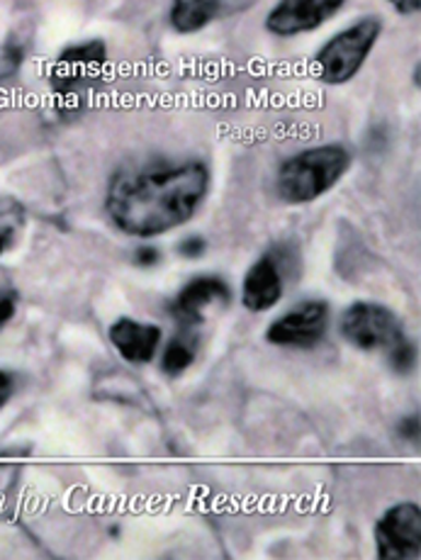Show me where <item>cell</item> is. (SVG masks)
Masks as SVG:
<instances>
[{"label":"cell","instance_id":"obj_1","mask_svg":"<svg viewBox=\"0 0 421 560\" xmlns=\"http://www.w3.org/2000/svg\"><path fill=\"white\" fill-rule=\"evenodd\" d=\"M208 188L210 171L202 161L129 168L113 176L105 210L120 232L151 240L196 218Z\"/></svg>","mask_w":421,"mask_h":560},{"label":"cell","instance_id":"obj_2","mask_svg":"<svg viewBox=\"0 0 421 560\" xmlns=\"http://www.w3.org/2000/svg\"><path fill=\"white\" fill-rule=\"evenodd\" d=\"M351 152L341 144L302 149L285 159L276 174V192L288 205H307L329 192L351 168Z\"/></svg>","mask_w":421,"mask_h":560},{"label":"cell","instance_id":"obj_3","mask_svg":"<svg viewBox=\"0 0 421 560\" xmlns=\"http://www.w3.org/2000/svg\"><path fill=\"white\" fill-rule=\"evenodd\" d=\"M381 32L383 20L375 15L355 20L353 25L337 32L312 59L315 77L327 85L349 83L363 69L365 59L371 57L373 47L381 39Z\"/></svg>","mask_w":421,"mask_h":560},{"label":"cell","instance_id":"obj_4","mask_svg":"<svg viewBox=\"0 0 421 560\" xmlns=\"http://www.w3.org/2000/svg\"><path fill=\"white\" fill-rule=\"evenodd\" d=\"M339 329L351 347L361 351H383L385 357L399 341L407 339L395 312L381 303H353L341 315Z\"/></svg>","mask_w":421,"mask_h":560},{"label":"cell","instance_id":"obj_5","mask_svg":"<svg viewBox=\"0 0 421 560\" xmlns=\"http://www.w3.org/2000/svg\"><path fill=\"white\" fill-rule=\"evenodd\" d=\"M377 558L417 560L421 553V510L402 502L387 510L375 524Z\"/></svg>","mask_w":421,"mask_h":560},{"label":"cell","instance_id":"obj_6","mask_svg":"<svg viewBox=\"0 0 421 560\" xmlns=\"http://www.w3.org/2000/svg\"><path fill=\"white\" fill-rule=\"evenodd\" d=\"M329 325V307L321 300H307L300 307L285 312L266 331V339L276 347L312 349L324 339Z\"/></svg>","mask_w":421,"mask_h":560},{"label":"cell","instance_id":"obj_7","mask_svg":"<svg viewBox=\"0 0 421 560\" xmlns=\"http://www.w3.org/2000/svg\"><path fill=\"white\" fill-rule=\"evenodd\" d=\"M347 0H278L266 18V30L276 37H297L319 30L339 13Z\"/></svg>","mask_w":421,"mask_h":560},{"label":"cell","instance_id":"obj_8","mask_svg":"<svg viewBox=\"0 0 421 560\" xmlns=\"http://www.w3.org/2000/svg\"><path fill=\"white\" fill-rule=\"evenodd\" d=\"M232 300L230 285L222 278L200 276L180 290L174 303H171V315L183 329H192L204 325L210 310L224 307Z\"/></svg>","mask_w":421,"mask_h":560},{"label":"cell","instance_id":"obj_9","mask_svg":"<svg viewBox=\"0 0 421 560\" xmlns=\"http://www.w3.org/2000/svg\"><path fill=\"white\" fill-rule=\"evenodd\" d=\"M283 258L276 252L264 254L248 268L242 283V305L248 312H268L283 298Z\"/></svg>","mask_w":421,"mask_h":560},{"label":"cell","instance_id":"obj_10","mask_svg":"<svg viewBox=\"0 0 421 560\" xmlns=\"http://www.w3.org/2000/svg\"><path fill=\"white\" fill-rule=\"evenodd\" d=\"M110 341L127 363L142 365L156 359L161 329L156 325H149V322L120 317L110 327Z\"/></svg>","mask_w":421,"mask_h":560},{"label":"cell","instance_id":"obj_11","mask_svg":"<svg viewBox=\"0 0 421 560\" xmlns=\"http://www.w3.org/2000/svg\"><path fill=\"white\" fill-rule=\"evenodd\" d=\"M105 63V45L103 42H85V45H75L67 49L59 57L57 63V81L61 83H75L79 79L91 77Z\"/></svg>","mask_w":421,"mask_h":560},{"label":"cell","instance_id":"obj_12","mask_svg":"<svg viewBox=\"0 0 421 560\" xmlns=\"http://www.w3.org/2000/svg\"><path fill=\"white\" fill-rule=\"evenodd\" d=\"M224 0H171V27L180 35H192L218 18Z\"/></svg>","mask_w":421,"mask_h":560},{"label":"cell","instance_id":"obj_13","mask_svg":"<svg viewBox=\"0 0 421 560\" xmlns=\"http://www.w3.org/2000/svg\"><path fill=\"white\" fill-rule=\"evenodd\" d=\"M198 357V339L190 337L188 329L171 339L166 343L164 353H161V371H164L168 378H178V375L186 373L192 361Z\"/></svg>","mask_w":421,"mask_h":560},{"label":"cell","instance_id":"obj_14","mask_svg":"<svg viewBox=\"0 0 421 560\" xmlns=\"http://www.w3.org/2000/svg\"><path fill=\"white\" fill-rule=\"evenodd\" d=\"M387 361H390V365L397 373H409L414 369L417 351L412 343H409V339H402L390 353H387Z\"/></svg>","mask_w":421,"mask_h":560},{"label":"cell","instance_id":"obj_15","mask_svg":"<svg viewBox=\"0 0 421 560\" xmlns=\"http://www.w3.org/2000/svg\"><path fill=\"white\" fill-rule=\"evenodd\" d=\"M23 57H25L23 47L17 45L0 47V77H10V73H15L20 69V63H23Z\"/></svg>","mask_w":421,"mask_h":560},{"label":"cell","instance_id":"obj_16","mask_svg":"<svg viewBox=\"0 0 421 560\" xmlns=\"http://www.w3.org/2000/svg\"><path fill=\"white\" fill-rule=\"evenodd\" d=\"M178 254L186 256V258L202 256L204 254V240H202V236H188V240L180 242Z\"/></svg>","mask_w":421,"mask_h":560},{"label":"cell","instance_id":"obj_17","mask_svg":"<svg viewBox=\"0 0 421 560\" xmlns=\"http://www.w3.org/2000/svg\"><path fill=\"white\" fill-rule=\"evenodd\" d=\"M137 264L139 266H144V268H149V266H156L159 261H161V254L154 249V246H142V249L137 252Z\"/></svg>","mask_w":421,"mask_h":560},{"label":"cell","instance_id":"obj_18","mask_svg":"<svg viewBox=\"0 0 421 560\" xmlns=\"http://www.w3.org/2000/svg\"><path fill=\"white\" fill-rule=\"evenodd\" d=\"M399 15H414L421 10V0H387Z\"/></svg>","mask_w":421,"mask_h":560},{"label":"cell","instance_id":"obj_19","mask_svg":"<svg viewBox=\"0 0 421 560\" xmlns=\"http://www.w3.org/2000/svg\"><path fill=\"white\" fill-rule=\"evenodd\" d=\"M10 397H13V378H10V373L0 371V407L8 405Z\"/></svg>","mask_w":421,"mask_h":560},{"label":"cell","instance_id":"obj_20","mask_svg":"<svg viewBox=\"0 0 421 560\" xmlns=\"http://www.w3.org/2000/svg\"><path fill=\"white\" fill-rule=\"evenodd\" d=\"M13 315H15V303H13V298L0 295V327L8 325V322L13 319Z\"/></svg>","mask_w":421,"mask_h":560},{"label":"cell","instance_id":"obj_21","mask_svg":"<svg viewBox=\"0 0 421 560\" xmlns=\"http://www.w3.org/2000/svg\"><path fill=\"white\" fill-rule=\"evenodd\" d=\"M405 429H407V434H405V439H419V424H417V417L414 419H405V424H402Z\"/></svg>","mask_w":421,"mask_h":560},{"label":"cell","instance_id":"obj_22","mask_svg":"<svg viewBox=\"0 0 421 560\" xmlns=\"http://www.w3.org/2000/svg\"><path fill=\"white\" fill-rule=\"evenodd\" d=\"M10 246V232H0V256H3V252Z\"/></svg>","mask_w":421,"mask_h":560}]
</instances>
